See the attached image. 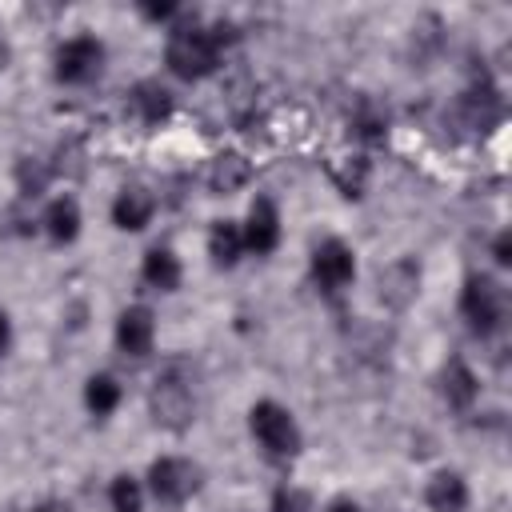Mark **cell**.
Returning a JSON list of instances; mask_svg holds the SVG:
<instances>
[{
  "label": "cell",
  "mask_w": 512,
  "mask_h": 512,
  "mask_svg": "<svg viewBox=\"0 0 512 512\" xmlns=\"http://www.w3.org/2000/svg\"><path fill=\"white\" fill-rule=\"evenodd\" d=\"M108 504H112V512H144V484H140L132 472L112 476V484H108Z\"/></svg>",
  "instance_id": "7402d4cb"
},
{
  "label": "cell",
  "mask_w": 512,
  "mask_h": 512,
  "mask_svg": "<svg viewBox=\"0 0 512 512\" xmlns=\"http://www.w3.org/2000/svg\"><path fill=\"white\" fill-rule=\"evenodd\" d=\"M416 292H420V268L412 260H396L380 272V300H388L392 308H404Z\"/></svg>",
  "instance_id": "e0dca14e"
},
{
  "label": "cell",
  "mask_w": 512,
  "mask_h": 512,
  "mask_svg": "<svg viewBox=\"0 0 512 512\" xmlns=\"http://www.w3.org/2000/svg\"><path fill=\"white\" fill-rule=\"evenodd\" d=\"M240 232H244V252H256V256L276 252L280 248V208H276V200L272 196H256L248 216H244V224H240Z\"/></svg>",
  "instance_id": "ba28073f"
},
{
  "label": "cell",
  "mask_w": 512,
  "mask_h": 512,
  "mask_svg": "<svg viewBox=\"0 0 512 512\" xmlns=\"http://www.w3.org/2000/svg\"><path fill=\"white\" fill-rule=\"evenodd\" d=\"M352 136L364 140V144H380V140L388 136V112H384L376 100L364 96V100L352 108Z\"/></svg>",
  "instance_id": "ffe728a7"
},
{
  "label": "cell",
  "mask_w": 512,
  "mask_h": 512,
  "mask_svg": "<svg viewBox=\"0 0 512 512\" xmlns=\"http://www.w3.org/2000/svg\"><path fill=\"white\" fill-rule=\"evenodd\" d=\"M200 464L188 456H156L148 464V492L164 508H180L200 492Z\"/></svg>",
  "instance_id": "5b68a950"
},
{
  "label": "cell",
  "mask_w": 512,
  "mask_h": 512,
  "mask_svg": "<svg viewBox=\"0 0 512 512\" xmlns=\"http://www.w3.org/2000/svg\"><path fill=\"white\" fill-rule=\"evenodd\" d=\"M140 276H144V284L156 288V292H176L184 268H180V256H176L168 244H152V248L144 252V260H140Z\"/></svg>",
  "instance_id": "4fadbf2b"
},
{
  "label": "cell",
  "mask_w": 512,
  "mask_h": 512,
  "mask_svg": "<svg viewBox=\"0 0 512 512\" xmlns=\"http://www.w3.org/2000/svg\"><path fill=\"white\" fill-rule=\"evenodd\" d=\"M128 108L136 112V120H140L144 128H156L160 120L172 116V92H168L160 80H140V84H132V92H128Z\"/></svg>",
  "instance_id": "8fae6325"
},
{
  "label": "cell",
  "mask_w": 512,
  "mask_h": 512,
  "mask_svg": "<svg viewBox=\"0 0 512 512\" xmlns=\"http://www.w3.org/2000/svg\"><path fill=\"white\" fill-rule=\"evenodd\" d=\"M120 400H124V388H120L116 376L92 372V376L84 380V408H88L92 416H112V412L120 408Z\"/></svg>",
  "instance_id": "d6986e66"
},
{
  "label": "cell",
  "mask_w": 512,
  "mask_h": 512,
  "mask_svg": "<svg viewBox=\"0 0 512 512\" xmlns=\"http://www.w3.org/2000/svg\"><path fill=\"white\" fill-rule=\"evenodd\" d=\"M140 12H144L148 20H172L180 8H176V4H140Z\"/></svg>",
  "instance_id": "484cf974"
},
{
  "label": "cell",
  "mask_w": 512,
  "mask_h": 512,
  "mask_svg": "<svg viewBox=\"0 0 512 512\" xmlns=\"http://www.w3.org/2000/svg\"><path fill=\"white\" fill-rule=\"evenodd\" d=\"M48 180H52V168L40 156H20L16 160V188H20V196H32L36 200L48 188Z\"/></svg>",
  "instance_id": "603a6c76"
},
{
  "label": "cell",
  "mask_w": 512,
  "mask_h": 512,
  "mask_svg": "<svg viewBox=\"0 0 512 512\" xmlns=\"http://www.w3.org/2000/svg\"><path fill=\"white\" fill-rule=\"evenodd\" d=\"M424 504H428V512H464L468 508V484H464V476L452 472V468L432 472V480L424 488Z\"/></svg>",
  "instance_id": "5bb4252c"
},
{
  "label": "cell",
  "mask_w": 512,
  "mask_h": 512,
  "mask_svg": "<svg viewBox=\"0 0 512 512\" xmlns=\"http://www.w3.org/2000/svg\"><path fill=\"white\" fill-rule=\"evenodd\" d=\"M32 512H56V508H52V504H44V508H32Z\"/></svg>",
  "instance_id": "f1b7e54d"
},
{
  "label": "cell",
  "mask_w": 512,
  "mask_h": 512,
  "mask_svg": "<svg viewBox=\"0 0 512 512\" xmlns=\"http://www.w3.org/2000/svg\"><path fill=\"white\" fill-rule=\"evenodd\" d=\"M100 68H104V40L92 32L68 36L52 56V76L60 84H88L100 76Z\"/></svg>",
  "instance_id": "8992f818"
},
{
  "label": "cell",
  "mask_w": 512,
  "mask_h": 512,
  "mask_svg": "<svg viewBox=\"0 0 512 512\" xmlns=\"http://www.w3.org/2000/svg\"><path fill=\"white\" fill-rule=\"evenodd\" d=\"M208 256L216 268H236V260L244 256V232L236 220H212L208 228Z\"/></svg>",
  "instance_id": "ac0fdd59"
},
{
  "label": "cell",
  "mask_w": 512,
  "mask_h": 512,
  "mask_svg": "<svg viewBox=\"0 0 512 512\" xmlns=\"http://www.w3.org/2000/svg\"><path fill=\"white\" fill-rule=\"evenodd\" d=\"M328 176H332V184L340 188V196H348V200H356V196H360V188H364V176H368V164H364V156H348V160H332V164H328Z\"/></svg>",
  "instance_id": "44dd1931"
},
{
  "label": "cell",
  "mask_w": 512,
  "mask_h": 512,
  "mask_svg": "<svg viewBox=\"0 0 512 512\" xmlns=\"http://www.w3.org/2000/svg\"><path fill=\"white\" fill-rule=\"evenodd\" d=\"M268 512H312V496L296 484H280L268 500Z\"/></svg>",
  "instance_id": "cb8c5ba5"
},
{
  "label": "cell",
  "mask_w": 512,
  "mask_h": 512,
  "mask_svg": "<svg viewBox=\"0 0 512 512\" xmlns=\"http://www.w3.org/2000/svg\"><path fill=\"white\" fill-rule=\"evenodd\" d=\"M460 316L472 336H480V340L496 336L504 328V288L492 276L472 272L460 288Z\"/></svg>",
  "instance_id": "277c9868"
},
{
  "label": "cell",
  "mask_w": 512,
  "mask_h": 512,
  "mask_svg": "<svg viewBox=\"0 0 512 512\" xmlns=\"http://www.w3.org/2000/svg\"><path fill=\"white\" fill-rule=\"evenodd\" d=\"M232 40V24H180L168 32V44H164V64L172 76L180 80H204L220 68V56H224V44Z\"/></svg>",
  "instance_id": "6da1fadb"
},
{
  "label": "cell",
  "mask_w": 512,
  "mask_h": 512,
  "mask_svg": "<svg viewBox=\"0 0 512 512\" xmlns=\"http://www.w3.org/2000/svg\"><path fill=\"white\" fill-rule=\"evenodd\" d=\"M308 268H312V280L320 292H344L356 280V252L340 236H328L312 248Z\"/></svg>",
  "instance_id": "52a82bcc"
},
{
  "label": "cell",
  "mask_w": 512,
  "mask_h": 512,
  "mask_svg": "<svg viewBox=\"0 0 512 512\" xmlns=\"http://www.w3.org/2000/svg\"><path fill=\"white\" fill-rule=\"evenodd\" d=\"M12 348V320H8V312L0 308V356Z\"/></svg>",
  "instance_id": "4316f807"
},
{
  "label": "cell",
  "mask_w": 512,
  "mask_h": 512,
  "mask_svg": "<svg viewBox=\"0 0 512 512\" xmlns=\"http://www.w3.org/2000/svg\"><path fill=\"white\" fill-rule=\"evenodd\" d=\"M116 348L124 352V356H148L152 352V344H156V316H152V308H144V304H128L120 316H116Z\"/></svg>",
  "instance_id": "9c48e42d"
},
{
  "label": "cell",
  "mask_w": 512,
  "mask_h": 512,
  "mask_svg": "<svg viewBox=\"0 0 512 512\" xmlns=\"http://www.w3.org/2000/svg\"><path fill=\"white\" fill-rule=\"evenodd\" d=\"M248 180H252V164H248L240 152H220V156L208 160L204 184H208L216 196H232V192H240Z\"/></svg>",
  "instance_id": "7c38bea8"
},
{
  "label": "cell",
  "mask_w": 512,
  "mask_h": 512,
  "mask_svg": "<svg viewBox=\"0 0 512 512\" xmlns=\"http://www.w3.org/2000/svg\"><path fill=\"white\" fill-rule=\"evenodd\" d=\"M492 260H496L500 268L512 264V232H496V240H492Z\"/></svg>",
  "instance_id": "d4e9b609"
},
{
  "label": "cell",
  "mask_w": 512,
  "mask_h": 512,
  "mask_svg": "<svg viewBox=\"0 0 512 512\" xmlns=\"http://www.w3.org/2000/svg\"><path fill=\"white\" fill-rule=\"evenodd\" d=\"M248 432H252L256 444H260L268 456H276V460H292V456L300 452V444H304L296 416H292L280 400H256V404L248 408Z\"/></svg>",
  "instance_id": "3957f363"
},
{
  "label": "cell",
  "mask_w": 512,
  "mask_h": 512,
  "mask_svg": "<svg viewBox=\"0 0 512 512\" xmlns=\"http://www.w3.org/2000/svg\"><path fill=\"white\" fill-rule=\"evenodd\" d=\"M152 216H156V196L148 188L132 184V188H120L116 192V200H112V224L120 232H144L152 224Z\"/></svg>",
  "instance_id": "30bf717a"
},
{
  "label": "cell",
  "mask_w": 512,
  "mask_h": 512,
  "mask_svg": "<svg viewBox=\"0 0 512 512\" xmlns=\"http://www.w3.org/2000/svg\"><path fill=\"white\" fill-rule=\"evenodd\" d=\"M440 392H444L448 408L464 412V408L476 404V396H480V380H476V372H472L460 356H452V360L444 364V372H440Z\"/></svg>",
  "instance_id": "9a60e30c"
},
{
  "label": "cell",
  "mask_w": 512,
  "mask_h": 512,
  "mask_svg": "<svg viewBox=\"0 0 512 512\" xmlns=\"http://www.w3.org/2000/svg\"><path fill=\"white\" fill-rule=\"evenodd\" d=\"M40 224H44L52 244H72L80 236V204L72 196H52L44 216H40Z\"/></svg>",
  "instance_id": "2e32d148"
},
{
  "label": "cell",
  "mask_w": 512,
  "mask_h": 512,
  "mask_svg": "<svg viewBox=\"0 0 512 512\" xmlns=\"http://www.w3.org/2000/svg\"><path fill=\"white\" fill-rule=\"evenodd\" d=\"M328 512H364V508H360L356 500H348V496H340V500H332V504H328Z\"/></svg>",
  "instance_id": "83f0119b"
},
{
  "label": "cell",
  "mask_w": 512,
  "mask_h": 512,
  "mask_svg": "<svg viewBox=\"0 0 512 512\" xmlns=\"http://www.w3.org/2000/svg\"><path fill=\"white\" fill-rule=\"evenodd\" d=\"M148 412L168 432H184L196 420V372L188 360L176 356L156 372L148 392Z\"/></svg>",
  "instance_id": "7a4b0ae2"
}]
</instances>
